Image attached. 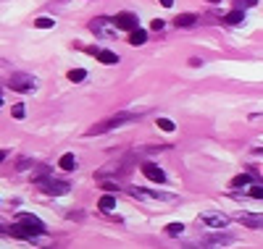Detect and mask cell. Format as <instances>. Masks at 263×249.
Masks as SVG:
<instances>
[{"mask_svg":"<svg viewBox=\"0 0 263 249\" xmlns=\"http://www.w3.org/2000/svg\"><path fill=\"white\" fill-rule=\"evenodd\" d=\"M142 113H145V110H140V113H116V116L95 123L90 131H87V137H100V134H108V131H114V129H119V126H124V123H132V121L142 118Z\"/></svg>","mask_w":263,"mask_h":249,"instance_id":"6da1fadb","label":"cell"},{"mask_svg":"<svg viewBox=\"0 0 263 249\" xmlns=\"http://www.w3.org/2000/svg\"><path fill=\"white\" fill-rule=\"evenodd\" d=\"M6 234H11V236H16V239H21V241H34V239H40L42 234H45V229L32 225V223H27V220H18V223L8 225Z\"/></svg>","mask_w":263,"mask_h":249,"instance_id":"7a4b0ae2","label":"cell"},{"mask_svg":"<svg viewBox=\"0 0 263 249\" xmlns=\"http://www.w3.org/2000/svg\"><path fill=\"white\" fill-rule=\"evenodd\" d=\"M34 184H37V189H42L45 194H55V197H61V194H66V192L71 189L66 181H55L53 176H37Z\"/></svg>","mask_w":263,"mask_h":249,"instance_id":"3957f363","label":"cell"},{"mask_svg":"<svg viewBox=\"0 0 263 249\" xmlns=\"http://www.w3.org/2000/svg\"><path fill=\"white\" fill-rule=\"evenodd\" d=\"M8 87L13 89V92H34V89H37V79L24 74V71H16V74H11Z\"/></svg>","mask_w":263,"mask_h":249,"instance_id":"277c9868","label":"cell"},{"mask_svg":"<svg viewBox=\"0 0 263 249\" xmlns=\"http://www.w3.org/2000/svg\"><path fill=\"white\" fill-rule=\"evenodd\" d=\"M114 27L116 29H124V32H132V29H137L140 24H137V16L135 13L124 11V13H116L114 16Z\"/></svg>","mask_w":263,"mask_h":249,"instance_id":"5b68a950","label":"cell"},{"mask_svg":"<svg viewBox=\"0 0 263 249\" xmlns=\"http://www.w3.org/2000/svg\"><path fill=\"white\" fill-rule=\"evenodd\" d=\"M108 24H111V18H92L90 21V29L100 37H114L116 34V27L114 29H108Z\"/></svg>","mask_w":263,"mask_h":249,"instance_id":"8992f818","label":"cell"},{"mask_svg":"<svg viewBox=\"0 0 263 249\" xmlns=\"http://www.w3.org/2000/svg\"><path fill=\"white\" fill-rule=\"evenodd\" d=\"M142 173L153 181V184H163V181H166V173H163L158 165H153V163H145V165H142Z\"/></svg>","mask_w":263,"mask_h":249,"instance_id":"52a82bcc","label":"cell"},{"mask_svg":"<svg viewBox=\"0 0 263 249\" xmlns=\"http://www.w3.org/2000/svg\"><path fill=\"white\" fill-rule=\"evenodd\" d=\"M200 220L205 225H211V229H224V225L229 223L227 215H218V213H205V215H200Z\"/></svg>","mask_w":263,"mask_h":249,"instance_id":"ba28073f","label":"cell"},{"mask_svg":"<svg viewBox=\"0 0 263 249\" xmlns=\"http://www.w3.org/2000/svg\"><path fill=\"white\" fill-rule=\"evenodd\" d=\"M239 223L248 225V229H263V213H242Z\"/></svg>","mask_w":263,"mask_h":249,"instance_id":"9c48e42d","label":"cell"},{"mask_svg":"<svg viewBox=\"0 0 263 249\" xmlns=\"http://www.w3.org/2000/svg\"><path fill=\"white\" fill-rule=\"evenodd\" d=\"M77 165H79V160H77L71 152L61 155V160H58V168H61V171H77Z\"/></svg>","mask_w":263,"mask_h":249,"instance_id":"30bf717a","label":"cell"},{"mask_svg":"<svg viewBox=\"0 0 263 249\" xmlns=\"http://www.w3.org/2000/svg\"><path fill=\"white\" fill-rule=\"evenodd\" d=\"M174 24L182 27V29H190V27H195V24H197V16H195V13H182V16L174 18Z\"/></svg>","mask_w":263,"mask_h":249,"instance_id":"8fae6325","label":"cell"},{"mask_svg":"<svg viewBox=\"0 0 263 249\" xmlns=\"http://www.w3.org/2000/svg\"><path fill=\"white\" fill-rule=\"evenodd\" d=\"M242 21H245L242 8H234V11H229V13L224 16V24H229V27H234V24H242Z\"/></svg>","mask_w":263,"mask_h":249,"instance_id":"7c38bea8","label":"cell"},{"mask_svg":"<svg viewBox=\"0 0 263 249\" xmlns=\"http://www.w3.org/2000/svg\"><path fill=\"white\" fill-rule=\"evenodd\" d=\"M98 208H100L103 213L114 210V208H116V197H114V194H103V197H100V202H98Z\"/></svg>","mask_w":263,"mask_h":249,"instance_id":"4fadbf2b","label":"cell"},{"mask_svg":"<svg viewBox=\"0 0 263 249\" xmlns=\"http://www.w3.org/2000/svg\"><path fill=\"white\" fill-rule=\"evenodd\" d=\"M145 39H147V32L145 29H132V34H129V42L132 45H145Z\"/></svg>","mask_w":263,"mask_h":249,"instance_id":"5bb4252c","label":"cell"},{"mask_svg":"<svg viewBox=\"0 0 263 249\" xmlns=\"http://www.w3.org/2000/svg\"><path fill=\"white\" fill-rule=\"evenodd\" d=\"M98 60H100V63H108V66H114V63H119V55L111 53V50H100V53H98Z\"/></svg>","mask_w":263,"mask_h":249,"instance_id":"9a60e30c","label":"cell"},{"mask_svg":"<svg viewBox=\"0 0 263 249\" xmlns=\"http://www.w3.org/2000/svg\"><path fill=\"white\" fill-rule=\"evenodd\" d=\"M163 231H166L168 236H179V234L184 231V223H168V225H166Z\"/></svg>","mask_w":263,"mask_h":249,"instance_id":"2e32d148","label":"cell"},{"mask_svg":"<svg viewBox=\"0 0 263 249\" xmlns=\"http://www.w3.org/2000/svg\"><path fill=\"white\" fill-rule=\"evenodd\" d=\"M250 181H253V178H250L248 173H242V176H234L229 186H232V189H237V186H245V184H250Z\"/></svg>","mask_w":263,"mask_h":249,"instance_id":"e0dca14e","label":"cell"},{"mask_svg":"<svg viewBox=\"0 0 263 249\" xmlns=\"http://www.w3.org/2000/svg\"><path fill=\"white\" fill-rule=\"evenodd\" d=\"M34 27H37V29H53V27H55V21L42 16V18H37V21H34Z\"/></svg>","mask_w":263,"mask_h":249,"instance_id":"ac0fdd59","label":"cell"},{"mask_svg":"<svg viewBox=\"0 0 263 249\" xmlns=\"http://www.w3.org/2000/svg\"><path fill=\"white\" fill-rule=\"evenodd\" d=\"M248 197H253V199H263V186H260V184H253V186L248 189Z\"/></svg>","mask_w":263,"mask_h":249,"instance_id":"d6986e66","label":"cell"},{"mask_svg":"<svg viewBox=\"0 0 263 249\" xmlns=\"http://www.w3.org/2000/svg\"><path fill=\"white\" fill-rule=\"evenodd\" d=\"M158 129L161 131H174L177 126H174V121H168V118H158Z\"/></svg>","mask_w":263,"mask_h":249,"instance_id":"ffe728a7","label":"cell"},{"mask_svg":"<svg viewBox=\"0 0 263 249\" xmlns=\"http://www.w3.org/2000/svg\"><path fill=\"white\" fill-rule=\"evenodd\" d=\"M84 76H87V74H84L82 69H71V71H69V79H71V81H84Z\"/></svg>","mask_w":263,"mask_h":249,"instance_id":"44dd1931","label":"cell"},{"mask_svg":"<svg viewBox=\"0 0 263 249\" xmlns=\"http://www.w3.org/2000/svg\"><path fill=\"white\" fill-rule=\"evenodd\" d=\"M11 113H13V118H18V121H21V118L27 116V110H24V105H13V108H11Z\"/></svg>","mask_w":263,"mask_h":249,"instance_id":"7402d4cb","label":"cell"},{"mask_svg":"<svg viewBox=\"0 0 263 249\" xmlns=\"http://www.w3.org/2000/svg\"><path fill=\"white\" fill-rule=\"evenodd\" d=\"M234 6L237 8H253V6H258V0H234Z\"/></svg>","mask_w":263,"mask_h":249,"instance_id":"603a6c76","label":"cell"},{"mask_svg":"<svg viewBox=\"0 0 263 249\" xmlns=\"http://www.w3.org/2000/svg\"><path fill=\"white\" fill-rule=\"evenodd\" d=\"M18 220H27V223H32V225H40V229H45V225H42V220H37L34 215H21Z\"/></svg>","mask_w":263,"mask_h":249,"instance_id":"cb8c5ba5","label":"cell"},{"mask_svg":"<svg viewBox=\"0 0 263 249\" xmlns=\"http://www.w3.org/2000/svg\"><path fill=\"white\" fill-rule=\"evenodd\" d=\"M163 27H166V21H161V18H153V24H150V29H153V32H161Z\"/></svg>","mask_w":263,"mask_h":249,"instance_id":"d4e9b609","label":"cell"},{"mask_svg":"<svg viewBox=\"0 0 263 249\" xmlns=\"http://www.w3.org/2000/svg\"><path fill=\"white\" fill-rule=\"evenodd\" d=\"M161 6H163V8H171V6H174V0H161Z\"/></svg>","mask_w":263,"mask_h":249,"instance_id":"484cf974","label":"cell"},{"mask_svg":"<svg viewBox=\"0 0 263 249\" xmlns=\"http://www.w3.org/2000/svg\"><path fill=\"white\" fill-rule=\"evenodd\" d=\"M6 160V150H0V163H3Z\"/></svg>","mask_w":263,"mask_h":249,"instance_id":"4316f807","label":"cell"},{"mask_svg":"<svg viewBox=\"0 0 263 249\" xmlns=\"http://www.w3.org/2000/svg\"><path fill=\"white\" fill-rule=\"evenodd\" d=\"M208 3H221V0H208Z\"/></svg>","mask_w":263,"mask_h":249,"instance_id":"83f0119b","label":"cell"},{"mask_svg":"<svg viewBox=\"0 0 263 249\" xmlns=\"http://www.w3.org/2000/svg\"><path fill=\"white\" fill-rule=\"evenodd\" d=\"M258 152H260V155H263V150H258Z\"/></svg>","mask_w":263,"mask_h":249,"instance_id":"f1b7e54d","label":"cell"},{"mask_svg":"<svg viewBox=\"0 0 263 249\" xmlns=\"http://www.w3.org/2000/svg\"><path fill=\"white\" fill-rule=\"evenodd\" d=\"M0 105H3V100H0Z\"/></svg>","mask_w":263,"mask_h":249,"instance_id":"f546056e","label":"cell"}]
</instances>
